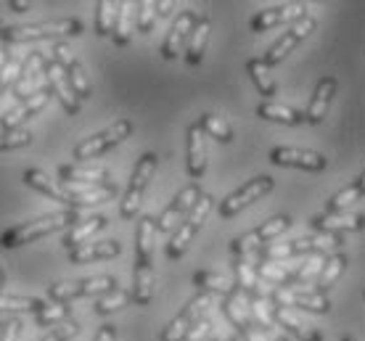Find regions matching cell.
Instances as JSON below:
<instances>
[{
	"label": "cell",
	"mask_w": 365,
	"mask_h": 341,
	"mask_svg": "<svg viewBox=\"0 0 365 341\" xmlns=\"http://www.w3.org/2000/svg\"><path fill=\"white\" fill-rule=\"evenodd\" d=\"M48 103H51V90H48V85H43V88H40L37 93H32L21 106L11 109L9 114H3V120H0V130H3V132H11V130H24V122L32 120L35 114H40Z\"/></svg>",
	"instance_id": "ffe728a7"
},
{
	"label": "cell",
	"mask_w": 365,
	"mask_h": 341,
	"mask_svg": "<svg viewBox=\"0 0 365 341\" xmlns=\"http://www.w3.org/2000/svg\"><path fill=\"white\" fill-rule=\"evenodd\" d=\"M230 341H244V339H241V336H233V339H230Z\"/></svg>",
	"instance_id": "94428289"
},
{
	"label": "cell",
	"mask_w": 365,
	"mask_h": 341,
	"mask_svg": "<svg viewBox=\"0 0 365 341\" xmlns=\"http://www.w3.org/2000/svg\"><path fill=\"white\" fill-rule=\"evenodd\" d=\"M3 286H6V276L0 273V294H3Z\"/></svg>",
	"instance_id": "9f6ffc18"
},
{
	"label": "cell",
	"mask_w": 365,
	"mask_h": 341,
	"mask_svg": "<svg viewBox=\"0 0 365 341\" xmlns=\"http://www.w3.org/2000/svg\"><path fill=\"white\" fill-rule=\"evenodd\" d=\"M292 225H294V220L289 214H275V217H270L267 222H262L257 231H249V233H244V236H238V238L230 241V251H233V257H252V254H257L262 246L281 238Z\"/></svg>",
	"instance_id": "8992f818"
},
{
	"label": "cell",
	"mask_w": 365,
	"mask_h": 341,
	"mask_svg": "<svg viewBox=\"0 0 365 341\" xmlns=\"http://www.w3.org/2000/svg\"><path fill=\"white\" fill-rule=\"evenodd\" d=\"M21 180L29 185V188H35L37 194H43V196H48V199H53V201H58V204H64L66 206V196H64V191L58 188V185L51 180V177L43 172V169H24V175H21Z\"/></svg>",
	"instance_id": "d590c367"
},
{
	"label": "cell",
	"mask_w": 365,
	"mask_h": 341,
	"mask_svg": "<svg viewBox=\"0 0 365 341\" xmlns=\"http://www.w3.org/2000/svg\"><path fill=\"white\" fill-rule=\"evenodd\" d=\"M210 341H225V339H220V336H212V339Z\"/></svg>",
	"instance_id": "680465c9"
},
{
	"label": "cell",
	"mask_w": 365,
	"mask_h": 341,
	"mask_svg": "<svg viewBox=\"0 0 365 341\" xmlns=\"http://www.w3.org/2000/svg\"><path fill=\"white\" fill-rule=\"evenodd\" d=\"M255 114L259 117V120L281 122V125H289V127H297V125H302V122H304L302 111L292 109V106H281V103H273V101L259 103Z\"/></svg>",
	"instance_id": "e575fe53"
},
{
	"label": "cell",
	"mask_w": 365,
	"mask_h": 341,
	"mask_svg": "<svg viewBox=\"0 0 365 341\" xmlns=\"http://www.w3.org/2000/svg\"><path fill=\"white\" fill-rule=\"evenodd\" d=\"M175 9V3H170V0H154V11L156 16H170Z\"/></svg>",
	"instance_id": "db71d44e"
},
{
	"label": "cell",
	"mask_w": 365,
	"mask_h": 341,
	"mask_svg": "<svg viewBox=\"0 0 365 341\" xmlns=\"http://www.w3.org/2000/svg\"><path fill=\"white\" fill-rule=\"evenodd\" d=\"M273 341H286V339H278V336H275V339Z\"/></svg>",
	"instance_id": "6125c7cd"
},
{
	"label": "cell",
	"mask_w": 365,
	"mask_h": 341,
	"mask_svg": "<svg viewBox=\"0 0 365 341\" xmlns=\"http://www.w3.org/2000/svg\"><path fill=\"white\" fill-rule=\"evenodd\" d=\"M222 313L228 315V320L236 325V331H238L241 339L247 336V331L252 328V325H257L255 320H252V315H249V299L241 294V291H233L230 296H225V302H222Z\"/></svg>",
	"instance_id": "4dcf8cb0"
},
{
	"label": "cell",
	"mask_w": 365,
	"mask_h": 341,
	"mask_svg": "<svg viewBox=\"0 0 365 341\" xmlns=\"http://www.w3.org/2000/svg\"><path fill=\"white\" fill-rule=\"evenodd\" d=\"M336 90H339L336 77H320L318 88H315V93H312V98H310V106H307V111H302L304 122L320 125V122L326 120V114H329L331 101H334Z\"/></svg>",
	"instance_id": "7402d4cb"
},
{
	"label": "cell",
	"mask_w": 365,
	"mask_h": 341,
	"mask_svg": "<svg viewBox=\"0 0 365 341\" xmlns=\"http://www.w3.org/2000/svg\"><path fill=\"white\" fill-rule=\"evenodd\" d=\"M273 188H275V180L270 175H257V177H252V180L241 185L238 191H233V194H230L228 199H222L217 214L222 217V220H230V217H236L238 212H244L247 206L257 204L259 199H265V196L270 194Z\"/></svg>",
	"instance_id": "30bf717a"
},
{
	"label": "cell",
	"mask_w": 365,
	"mask_h": 341,
	"mask_svg": "<svg viewBox=\"0 0 365 341\" xmlns=\"http://www.w3.org/2000/svg\"><path fill=\"white\" fill-rule=\"evenodd\" d=\"M117 288V280L111 276H96V278H80V280H58L48 288V299L51 302H64L72 305L74 299L83 296H96V294H109Z\"/></svg>",
	"instance_id": "9c48e42d"
},
{
	"label": "cell",
	"mask_w": 365,
	"mask_h": 341,
	"mask_svg": "<svg viewBox=\"0 0 365 341\" xmlns=\"http://www.w3.org/2000/svg\"><path fill=\"white\" fill-rule=\"evenodd\" d=\"M312 29H315V19L312 16H302L299 21H294L292 27L286 29L278 40H275L273 46H270V51H265V56H259V61L267 66V69H273V66H278L286 58V56L292 53L294 48L299 46L302 40H307V37L312 35Z\"/></svg>",
	"instance_id": "4fadbf2b"
},
{
	"label": "cell",
	"mask_w": 365,
	"mask_h": 341,
	"mask_svg": "<svg viewBox=\"0 0 365 341\" xmlns=\"http://www.w3.org/2000/svg\"><path fill=\"white\" fill-rule=\"evenodd\" d=\"M43 61H46V56L40 53V51H32V53L21 61V69H19L16 80H14V95L16 98H24L27 101L32 93H37L43 85H46V77H43Z\"/></svg>",
	"instance_id": "ac0fdd59"
},
{
	"label": "cell",
	"mask_w": 365,
	"mask_h": 341,
	"mask_svg": "<svg viewBox=\"0 0 365 341\" xmlns=\"http://www.w3.org/2000/svg\"><path fill=\"white\" fill-rule=\"evenodd\" d=\"M363 191H365V180L363 177H357L355 183H349L347 188H341L339 194H334L326 204V212L336 214V212H344L347 206L357 201V199H363Z\"/></svg>",
	"instance_id": "ab89813d"
},
{
	"label": "cell",
	"mask_w": 365,
	"mask_h": 341,
	"mask_svg": "<svg viewBox=\"0 0 365 341\" xmlns=\"http://www.w3.org/2000/svg\"><path fill=\"white\" fill-rule=\"evenodd\" d=\"M106 225H109V217H106V214H91V217H83L77 225H72V228L64 233L61 243H64L66 251H72V249H77V246L88 243V238L96 236V233H101Z\"/></svg>",
	"instance_id": "4316f807"
},
{
	"label": "cell",
	"mask_w": 365,
	"mask_h": 341,
	"mask_svg": "<svg viewBox=\"0 0 365 341\" xmlns=\"http://www.w3.org/2000/svg\"><path fill=\"white\" fill-rule=\"evenodd\" d=\"M270 305L283 307V310H304L312 315H326L331 310V302L326 294L310 291V288H273L270 291Z\"/></svg>",
	"instance_id": "8fae6325"
},
{
	"label": "cell",
	"mask_w": 365,
	"mask_h": 341,
	"mask_svg": "<svg viewBox=\"0 0 365 341\" xmlns=\"http://www.w3.org/2000/svg\"><path fill=\"white\" fill-rule=\"evenodd\" d=\"M347 262L349 259L344 257L341 251H334L331 257H323V268H320V273H318V278H315V283L310 286V291H318V294L329 291L339 278H341V273L347 270Z\"/></svg>",
	"instance_id": "d6a6232c"
},
{
	"label": "cell",
	"mask_w": 365,
	"mask_h": 341,
	"mask_svg": "<svg viewBox=\"0 0 365 341\" xmlns=\"http://www.w3.org/2000/svg\"><path fill=\"white\" fill-rule=\"evenodd\" d=\"M130 305V291H122V288H114L109 291L106 296H101L98 302H96V315H114L119 310H125Z\"/></svg>",
	"instance_id": "f6af8a7d"
},
{
	"label": "cell",
	"mask_w": 365,
	"mask_h": 341,
	"mask_svg": "<svg viewBox=\"0 0 365 341\" xmlns=\"http://www.w3.org/2000/svg\"><path fill=\"white\" fill-rule=\"evenodd\" d=\"M122 254L119 241H93V243H83L77 249L69 251V262L72 265H85V262H103V259H114Z\"/></svg>",
	"instance_id": "484cf974"
},
{
	"label": "cell",
	"mask_w": 365,
	"mask_h": 341,
	"mask_svg": "<svg viewBox=\"0 0 365 341\" xmlns=\"http://www.w3.org/2000/svg\"><path fill=\"white\" fill-rule=\"evenodd\" d=\"M196 19L199 16H196L193 11H182L180 16L175 19V24L170 27L165 43H162V58H165V61H175V58L180 56V51L185 48V40H188L193 24H196Z\"/></svg>",
	"instance_id": "603a6c76"
},
{
	"label": "cell",
	"mask_w": 365,
	"mask_h": 341,
	"mask_svg": "<svg viewBox=\"0 0 365 341\" xmlns=\"http://www.w3.org/2000/svg\"><path fill=\"white\" fill-rule=\"evenodd\" d=\"M119 3L117 0H101L98 9H96V32L101 37H111L114 24H117Z\"/></svg>",
	"instance_id": "7bdbcfd3"
},
{
	"label": "cell",
	"mask_w": 365,
	"mask_h": 341,
	"mask_svg": "<svg viewBox=\"0 0 365 341\" xmlns=\"http://www.w3.org/2000/svg\"><path fill=\"white\" fill-rule=\"evenodd\" d=\"M344 246V236L336 233H320L318 238H294V241H273L257 251L255 259H267V262H286L294 257H310V254H323V251H339Z\"/></svg>",
	"instance_id": "3957f363"
},
{
	"label": "cell",
	"mask_w": 365,
	"mask_h": 341,
	"mask_svg": "<svg viewBox=\"0 0 365 341\" xmlns=\"http://www.w3.org/2000/svg\"><path fill=\"white\" fill-rule=\"evenodd\" d=\"M77 333H80V323L69 318V320H64V323L53 325V328L46 333V339L43 341H72Z\"/></svg>",
	"instance_id": "c3c4849f"
},
{
	"label": "cell",
	"mask_w": 365,
	"mask_h": 341,
	"mask_svg": "<svg viewBox=\"0 0 365 341\" xmlns=\"http://www.w3.org/2000/svg\"><path fill=\"white\" fill-rule=\"evenodd\" d=\"M247 72H249V77H252V83H255V88H257V93H259V95L273 98L275 93H278V85H275L273 74H270V69H267L259 58H249Z\"/></svg>",
	"instance_id": "f35d334b"
},
{
	"label": "cell",
	"mask_w": 365,
	"mask_h": 341,
	"mask_svg": "<svg viewBox=\"0 0 365 341\" xmlns=\"http://www.w3.org/2000/svg\"><path fill=\"white\" fill-rule=\"evenodd\" d=\"M156 24V11H154V0H143L138 3V32L140 35H151Z\"/></svg>",
	"instance_id": "7dc6e473"
},
{
	"label": "cell",
	"mask_w": 365,
	"mask_h": 341,
	"mask_svg": "<svg viewBox=\"0 0 365 341\" xmlns=\"http://www.w3.org/2000/svg\"><path fill=\"white\" fill-rule=\"evenodd\" d=\"M191 283L199 288L201 294H222L230 296L236 291V283L230 278L220 276V273H212V270H199L191 276Z\"/></svg>",
	"instance_id": "836d02e7"
},
{
	"label": "cell",
	"mask_w": 365,
	"mask_h": 341,
	"mask_svg": "<svg viewBox=\"0 0 365 341\" xmlns=\"http://www.w3.org/2000/svg\"><path fill=\"white\" fill-rule=\"evenodd\" d=\"M3 29H6V24H3V19H0V32H3Z\"/></svg>",
	"instance_id": "91938a15"
},
{
	"label": "cell",
	"mask_w": 365,
	"mask_h": 341,
	"mask_svg": "<svg viewBox=\"0 0 365 341\" xmlns=\"http://www.w3.org/2000/svg\"><path fill=\"white\" fill-rule=\"evenodd\" d=\"M270 162L278 167H297L304 172H323L326 169V157L310 148H292V146H275L270 151Z\"/></svg>",
	"instance_id": "e0dca14e"
},
{
	"label": "cell",
	"mask_w": 365,
	"mask_h": 341,
	"mask_svg": "<svg viewBox=\"0 0 365 341\" xmlns=\"http://www.w3.org/2000/svg\"><path fill=\"white\" fill-rule=\"evenodd\" d=\"M46 305H48L46 299H37V296L0 294V313H3V315H21V313L37 315Z\"/></svg>",
	"instance_id": "74e56055"
},
{
	"label": "cell",
	"mask_w": 365,
	"mask_h": 341,
	"mask_svg": "<svg viewBox=\"0 0 365 341\" xmlns=\"http://www.w3.org/2000/svg\"><path fill=\"white\" fill-rule=\"evenodd\" d=\"M85 24L80 19H53V21H37L21 27H6L0 32L3 43H32V40H61V37H80Z\"/></svg>",
	"instance_id": "277c9868"
},
{
	"label": "cell",
	"mask_w": 365,
	"mask_h": 341,
	"mask_svg": "<svg viewBox=\"0 0 365 341\" xmlns=\"http://www.w3.org/2000/svg\"><path fill=\"white\" fill-rule=\"evenodd\" d=\"M21 328H24V323H21L19 318L3 320V323H0V341H19L21 339Z\"/></svg>",
	"instance_id": "816d5d0a"
},
{
	"label": "cell",
	"mask_w": 365,
	"mask_h": 341,
	"mask_svg": "<svg viewBox=\"0 0 365 341\" xmlns=\"http://www.w3.org/2000/svg\"><path fill=\"white\" fill-rule=\"evenodd\" d=\"M210 331H212V320H210V315H204L199 323L193 325L180 341H204V339H210Z\"/></svg>",
	"instance_id": "f907efd6"
},
{
	"label": "cell",
	"mask_w": 365,
	"mask_h": 341,
	"mask_svg": "<svg viewBox=\"0 0 365 341\" xmlns=\"http://www.w3.org/2000/svg\"><path fill=\"white\" fill-rule=\"evenodd\" d=\"M19 69H21V61L11 56L9 61H6V66L0 69V93H6V90L11 88V85H14V80H16Z\"/></svg>",
	"instance_id": "681fc988"
},
{
	"label": "cell",
	"mask_w": 365,
	"mask_h": 341,
	"mask_svg": "<svg viewBox=\"0 0 365 341\" xmlns=\"http://www.w3.org/2000/svg\"><path fill=\"white\" fill-rule=\"evenodd\" d=\"M212 305V294H196L188 299V305L182 307L180 313L175 315L173 320L165 325V331L159 333V341H180L185 333L191 331L193 325L199 323L201 318L207 315V310H210Z\"/></svg>",
	"instance_id": "7c38bea8"
},
{
	"label": "cell",
	"mask_w": 365,
	"mask_h": 341,
	"mask_svg": "<svg viewBox=\"0 0 365 341\" xmlns=\"http://www.w3.org/2000/svg\"><path fill=\"white\" fill-rule=\"evenodd\" d=\"M154 172H156V154L146 151V154L135 162V169H133V175H130L128 191H125V199L119 204L122 220H135L138 214H140L143 194H146V188H148V183H151Z\"/></svg>",
	"instance_id": "52a82bcc"
},
{
	"label": "cell",
	"mask_w": 365,
	"mask_h": 341,
	"mask_svg": "<svg viewBox=\"0 0 365 341\" xmlns=\"http://www.w3.org/2000/svg\"><path fill=\"white\" fill-rule=\"evenodd\" d=\"M130 135H133V122L117 120L106 130H101V132H96L91 138L80 140V143L74 146V159H77V162H88V159L103 157L106 151L117 148L119 143H125Z\"/></svg>",
	"instance_id": "ba28073f"
},
{
	"label": "cell",
	"mask_w": 365,
	"mask_h": 341,
	"mask_svg": "<svg viewBox=\"0 0 365 341\" xmlns=\"http://www.w3.org/2000/svg\"><path fill=\"white\" fill-rule=\"evenodd\" d=\"M61 183H77V185H109V169L103 167H83V164H61L58 167Z\"/></svg>",
	"instance_id": "83f0119b"
},
{
	"label": "cell",
	"mask_w": 365,
	"mask_h": 341,
	"mask_svg": "<svg viewBox=\"0 0 365 341\" xmlns=\"http://www.w3.org/2000/svg\"><path fill=\"white\" fill-rule=\"evenodd\" d=\"M32 143V132L29 130H11V132H0V151H16Z\"/></svg>",
	"instance_id": "bcb514c9"
},
{
	"label": "cell",
	"mask_w": 365,
	"mask_h": 341,
	"mask_svg": "<svg viewBox=\"0 0 365 341\" xmlns=\"http://www.w3.org/2000/svg\"><path fill=\"white\" fill-rule=\"evenodd\" d=\"M257 280H262L265 286H275V288H286L292 286L294 273L297 268H289L286 262H267V259H257Z\"/></svg>",
	"instance_id": "1f68e13d"
},
{
	"label": "cell",
	"mask_w": 365,
	"mask_h": 341,
	"mask_svg": "<svg viewBox=\"0 0 365 341\" xmlns=\"http://www.w3.org/2000/svg\"><path fill=\"white\" fill-rule=\"evenodd\" d=\"M43 77H46V85H48V90H51V95H56V98L61 101L66 114H69V117H77L83 103L74 98V93H72V88H69V83H66L61 66L46 58V61H43Z\"/></svg>",
	"instance_id": "44dd1931"
},
{
	"label": "cell",
	"mask_w": 365,
	"mask_h": 341,
	"mask_svg": "<svg viewBox=\"0 0 365 341\" xmlns=\"http://www.w3.org/2000/svg\"><path fill=\"white\" fill-rule=\"evenodd\" d=\"M312 228L320 233H360L363 231V217L360 214H347V212H320L312 217Z\"/></svg>",
	"instance_id": "cb8c5ba5"
},
{
	"label": "cell",
	"mask_w": 365,
	"mask_h": 341,
	"mask_svg": "<svg viewBox=\"0 0 365 341\" xmlns=\"http://www.w3.org/2000/svg\"><path fill=\"white\" fill-rule=\"evenodd\" d=\"M69 315H72V305H64V302H51V305H46L40 313L35 315V323L43 325V328H53V325L64 323V320H69Z\"/></svg>",
	"instance_id": "ee69618b"
},
{
	"label": "cell",
	"mask_w": 365,
	"mask_h": 341,
	"mask_svg": "<svg viewBox=\"0 0 365 341\" xmlns=\"http://www.w3.org/2000/svg\"><path fill=\"white\" fill-rule=\"evenodd\" d=\"M204 194L199 188V183H191L185 185L180 194L175 196L173 201L167 204V209L159 217L154 220V231H162V233H173L182 220H185V214L193 209V204L199 201V196Z\"/></svg>",
	"instance_id": "9a60e30c"
},
{
	"label": "cell",
	"mask_w": 365,
	"mask_h": 341,
	"mask_svg": "<svg viewBox=\"0 0 365 341\" xmlns=\"http://www.w3.org/2000/svg\"><path fill=\"white\" fill-rule=\"evenodd\" d=\"M302 16H307V6L304 3H286V6H273V9L255 14L252 21H249V27H252V32H267V29L281 27V24H294Z\"/></svg>",
	"instance_id": "d6986e66"
},
{
	"label": "cell",
	"mask_w": 365,
	"mask_h": 341,
	"mask_svg": "<svg viewBox=\"0 0 365 341\" xmlns=\"http://www.w3.org/2000/svg\"><path fill=\"white\" fill-rule=\"evenodd\" d=\"M133 3H119V14H117V24H114V32H111V40L117 48L130 46L133 40Z\"/></svg>",
	"instance_id": "b9f144b4"
},
{
	"label": "cell",
	"mask_w": 365,
	"mask_h": 341,
	"mask_svg": "<svg viewBox=\"0 0 365 341\" xmlns=\"http://www.w3.org/2000/svg\"><path fill=\"white\" fill-rule=\"evenodd\" d=\"M210 32H212V21L207 16H199L196 24H193L191 35L185 40V64L188 66H199L201 58H204V51L210 46Z\"/></svg>",
	"instance_id": "f1b7e54d"
},
{
	"label": "cell",
	"mask_w": 365,
	"mask_h": 341,
	"mask_svg": "<svg viewBox=\"0 0 365 341\" xmlns=\"http://www.w3.org/2000/svg\"><path fill=\"white\" fill-rule=\"evenodd\" d=\"M273 325L286 328L294 339H299V341H323V333H320L318 328H312L310 323L299 320L292 310H283V307H273Z\"/></svg>",
	"instance_id": "f546056e"
},
{
	"label": "cell",
	"mask_w": 365,
	"mask_h": 341,
	"mask_svg": "<svg viewBox=\"0 0 365 341\" xmlns=\"http://www.w3.org/2000/svg\"><path fill=\"white\" fill-rule=\"evenodd\" d=\"M154 299V220H138L135 241V270H133V288L130 302L138 307H148Z\"/></svg>",
	"instance_id": "6da1fadb"
},
{
	"label": "cell",
	"mask_w": 365,
	"mask_h": 341,
	"mask_svg": "<svg viewBox=\"0 0 365 341\" xmlns=\"http://www.w3.org/2000/svg\"><path fill=\"white\" fill-rule=\"evenodd\" d=\"M188 159H185V169H188V177H193V183L204 177L207 172V146H204V132L201 127L193 122L191 127H188Z\"/></svg>",
	"instance_id": "d4e9b609"
},
{
	"label": "cell",
	"mask_w": 365,
	"mask_h": 341,
	"mask_svg": "<svg viewBox=\"0 0 365 341\" xmlns=\"http://www.w3.org/2000/svg\"><path fill=\"white\" fill-rule=\"evenodd\" d=\"M66 196V206L69 209H85V206H96L117 196V185H77V183H61L58 185Z\"/></svg>",
	"instance_id": "2e32d148"
},
{
	"label": "cell",
	"mask_w": 365,
	"mask_h": 341,
	"mask_svg": "<svg viewBox=\"0 0 365 341\" xmlns=\"http://www.w3.org/2000/svg\"><path fill=\"white\" fill-rule=\"evenodd\" d=\"M83 220V214L77 209H64V212H51L46 217H35V220L19 222L14 228L0 236V246L3 249H19L24 243H32V241L43 238V236H51V233L66 231L77 222Z\"/></svg>",
	"instance_id": "7a4b0ae2"
},
{
	"label": "cell",
	"mask_w": 365,
	"mask_h": 341,
	"mask_svg": "<svg viewBox=\"0 0 365 341\" xmlns=\"http://www.w3.org/2000/svg\"><path fill=\"white\" fill-rule=\"evenodd\" d=\"M341 341H357V339H355V336H344Z\"/></svg>",
	"instance_id": "6f0895ef"
},
{
	"label": "cell",
	"mask_w": 365,
	"mask_h": 341,
	"mask_svg": "<svg viewBox=\"0 0 365 341\" xmlns=\"http://www.w3.org/2000/svg\"><path fill=\"white\" fill-rule=\"evenodd\" d=\"M9 9L14 11V14H27V11L32 9V3H29V0H24V3H21V0H11Z\"/></svg>",
	"instance_id": "11a10c76"
},
{
	"label": "cell",
	"mask_w": 365,
	"mask_h": 341,
	"mask_svg": "<svg viewBox=\"0 0 365 341\" xmlns=\"http://www.w3.org/2000/svg\"><path fill=\"white\" fill-rule=\"evenodd\" d=\"M0 98H3V93H0Z\"/></svg>",
	"instance_id": "be15d7a7"
},
{
	"label": "cell",
	"mask_w": 365,
	"mask_h": 341,
	"mask_svg": "<svg viewBox=\"0 0 365 341\" xmlns=\"http://www.w3.org/2000/svg\"><path fill=\"white\" fill-rule=\"evenodd\" d=\"M93 341H117V328L111 323H106V325H101V331H98V336Z\"/></svg>",
	"instance_id": "f5cc1de1"
},
{
	"label": "cell",
	"mask_w": 365,
	"mask_h": 341,
	"mask_svg": "<svg viewBox=\"0 0 365 341\" xmlns=\"http://www.w3.org/2000/svg\"><path fill=\"white\" fill-rule=\"evenodd\" d=\"M201 127V132H204V138L210 135V138H215L217 143H233V130H230V125L220 114H201V120L196 122Z\"/></svg>",
	"instance_id": "60d3db41"
},
{
	"label": "cell",
	"mask_w": 365,
	"mask_h": 341,
	"mask_svg": "<svg viewBox=\"0 0 365 341\" xmlns=\"http://www.w3.org/2000/svg\"><path fill=\"white\" fill-rule=\"evenodd\" d=\"M212 212V196L210 194H201L199 201L193 204V209L188 214H185V220L178 225L173 231V236H170V241H167V259H173V262H178V259L188 251V246H191L193 236L204 228V222H207V217H210Z\"/></svg>",
	"instance_id": "5b68a950"
},
{
	"label": "cell",
	"mask_w": 365,
	"mask_h": 341,
	"mask_svg": "<svg viewBox=\"0 0 365 341\" xmlns=\"http://www.w3.org/2000/svg\"><path fill=\"white\" fill-rule=\"evenodd\" d=\"M255 257V254H252ZM252 257H236L233 262V270H236V291L247 296H255L257 286H259V280H257V270H255V259Z\"/></svg>",
	"instance_id": "8d00e7d4"
},
{
	"label": "cell",
	"mask_w": 365,
	"mask_h": 341,
	"mask_svg": "<svg viewBox=\"0 0 365 341\" xmlns=\"http://www.w3.org/2000/svg\"><path fill=\"white\" fill-rule=\"evenodd\" d=\"M53 64L61 66V72H64L66 83H69V88H72L74 98L83 103L91 98V83H88V74H85L83 64L77 61V56H74V51L66 43H58V46L53 48Z\"/></svg>",
	"instance_id": "5bb4252c"
}]
</instances>
